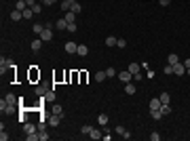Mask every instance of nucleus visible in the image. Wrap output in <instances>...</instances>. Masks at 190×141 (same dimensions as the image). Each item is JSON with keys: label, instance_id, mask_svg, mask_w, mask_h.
Instances as JSON below:
<instances>
[{"label": "nucleus", "instance_id": "nucleus-1", "mask_svg": "<svg viewBox=\"0 0 190 141\" xmlns=\"http://www.w3.org/2000/svg\"><path fill=\"white\" fill-rule=\"evenodd\" d=\"M15 105H17V103H8L6 99H2V101H0V110H2V114H13V112L17 110Z\"/></svg>", "mask_w": 190, "mask_h": 141}, {"label": "nucleus", "instance_id": "nucleus-2", "mask_svg": "<svg viewBox=\"0 0 190 141\" xmlns=\"http://www.w3.org/2000/svg\"><path fill=\"white\" fill-rule=\"evenodd\" d=\"M11 67H15L13 59H4V57H2V59H0V74L4 76V72H6V70H11Z\"/></svg>", "mask_w": 190, "mask_h": 141}, {"label": "nucleus", "instance_id": "nucleus-3", "mask_svg": "<svg viewBox=\"0 0 190 141\" xmlns=\"http://www.w3.org/2000/svg\"><path fill=\"white\" fill-rule=\"evenodd\" d=\"M118 78H120V82H125V84H127V82H131V80H133V74H131L129 70H123V72H118Z\"/></svg>", "mask_w": 190, "mask_h": 141}, {"label": "nucleus", "instance_id": "nucleus-4", "mask_svg": "<svg viewBox=\"0 0 190 141\" xmlns=\"http://www.w3.org/2000/svg\"><path fill=\"white\" fill-rule=\"evenodd\" d=\"M173 74H175V76H184V74H186V65H184L182 61H178V63L173 65Z\"/></svg>", "mask_w": 190, "mask_h": 141}, {"label": "nucleus", "instance_id": "nucleus-5", "mask_svg": "<svg viewBox=\"0 0 190 141\" xmlns=\"http://www.w3.org/2000/svg\"><path fill=\"white\" fill-rule=\"evenodd\" d=\"M61 118H63V116H57V114H51V116H49V126H59V122H61Z\"/></svg>", "mask_w": 190, "mask_h": 141}, {"label": "nucleus", "instance_id": "nucleus-6", "mask_svg": "<svg viewBox=\"0 0 190 141\" xmlns=\"http://www.w3.org/2000/svg\"><path fill=\"white\" fill-rule=\"evenodd\" d=\"M38 131V126H34L32 122H23V133L25 135H32V133H36Z\"/></svg>", "mask_w": 190, "mask_h": 141}, {"label": "nucleus", "instance_id": "nucleus-7", "mask_svg": "<svg viewBox=\"0 0 190 141\" xmlns=\"http://www.w3.org/2000/svg\"><path fill=\"white\" fill-rule=\"evenodd\" d=\"M40 40H45V42L53 40V28H45V32L40 34Z\"/></svg>", "mask_w": 190, "mask_h": 141}, {"label": "nucleus", "instance_id": "nucleus-8", "mask_svg": "<svg viewBox=\"0 0 190 141\" xmlns=\"http://www.w3.org/2000/svg\"><path fill=\"white\" fill-rule=\"evenodd\" d=\"M74 2H76V0H61V11H63V13H68V11L72 8V4H74Z\"/></svg>", "mask_w": 190, "mask_h": 141}, {"label": "nucleus", "instance_id": "nucleus-9", "mask_svg": "<svg viewBox=\"0 0 190 141\" xmlns=\"http://www.w3.org/2000/svg\"><path fill=\"white\" fill-rule=\"evenodd\" d=\"M76 51H78V44H76V42H66V53L72 55V53H76Z\"/></svg>", "mask_w": 190, "mask_h": 141}, {"label": "nucleus", "instance_id": "nucleus-10", "mask_svg": "<svg viewBox=\"0 0 190 141\" xmlns=\"http://www.w3.org/2000/svg\"><path fill=\"white\" fill-rule=\"evenodd\" d=\"M15 8H17V11H21V13H23V11H25V8H30V6H28V0H17V4H15Z\"/></svg>", "mask_w": 190, "mask_h": 141}, {"label": "nucleus", "instance_id": "nucleus-11", "mask_svg": "<svg viewBox=\"0 0 190 141\" xmlns=\"http://www.w3.org/2000/svg\"><path fill=\"white\" fill-rule=\"evenodd\" d=\"M51 114H57V116H63V107H61L59 103H53V107H51Z\"/></svg>", "mask_w": 190, "mask_h": 141}, {"label": "nucleus", "instance_id": "nucleus-12", "mask_svg": "<svg viewBox=\"0 0 190 141\" xmlns=\"http://www.w3.org/2000/svg\"><path fill=\"white\" fill-rule=\"evenodd\" d=\"M11 19H13V21H21V19H23V13H21V11H17V8H15V11H13V13H11Z\"/></svg>", "mask_w": 190, "mask_h": 141}, {"label": "nucleus", "instance_id": "nucleus-13", "mask_svg": "<svg viewBox=\"0 0 190 141\" xmlns=\"http://www.w3.org/2000/svg\"><path fill=\"white\" fill-rule=\"evenodd\" d=\"M55 28H57V30H66V28H68V21L61 17V19H57V21H55Z\"/></svg>", "mask_w": 190, "mask_h": 141}, {"label": "nucleus", "instance_id": "nucleus-14", "mask_svg": "<svg viewBox=\"0 0 190 141\" xmlns=\"http://www.w3.org/2000/svg\"><path fill=\"white\" fill-rule=\"evenodd\" d=\"M161 105H163V103H161V99H156V97H154V99H150V110H161Z\"/></svg>", "mask_w": 190, "mask_h": 141}, {"label": "nucleus", "instance_id": "nucleus-15", "mask_svg": "<svg viewBox=\"0 0 190 141\" xmlns=\"http://www.w3.org/2000/svg\"><path fill=\"white\" fill-rule=\"evenodd\" d=\"M150 118H152V120H161V118H163V112H161V110H150Z\"/></svg>", "mask_w": 190, "mask_h": 141}, {"label": "nucleus", "instance_id": "nucleus-16", "mask_svg": "<svg viewBox=\"0 0 190 141\" xmlns=\"http://www.w3.org/2000/svg\"><path fill=\"white\" fill-rule=\"evenodd\" d=\"M135 91H137V89H135V84H131V82H127V84H125V93H127V95H135Z\"/></svg>", "mask_w": 190, "mask_h": 141}, {"label": "nucleus", "instance_id": "nucleus-17", "mask_svg": "<svg viewBox=\"0 0 190 141\" xmlns=\"http://www.w3.org/2000/svg\"><path fill=\"white\" fill-rule=\"evenodd\" d=\"M42 42H45V40H40V38H38V40H32V44H30V47H32V51H40V48H42Z\"/></svg>", "mask_w": 190, "mask_h": 141}, {"label": "nucleus", "instance_id": "nucleus-18", "mask_svg": "<svg viewBox=\"0 0 190 141\" xmlns=\"http://www.w3.org/2000/svg\"><path fill=\"white\" fill-rule=\"evenodd\" d=\"M89 137H91V139H101V137H103V131H99V129H93Z\"/></svg>", "mask_w": 190, "mask_h": 141}, {"label": "nucleus", "instance_id": "nucleus-19", "mask_svg": "<svg viewBox=\"0 0 190 141\" xmlns=\"http://www.w3.org/2000/svg\"><path fill=\"white\" fill-rule=\"evenodd\" d=\"M63 19H66L68 23H74V19H76V13H72V11H68V13L63 15Z\"/></svg>", "mask_w": 190, "mask_h": 141}, {"label": "nucleus", "instance_id": "nucleus-20", "mask_svg": "<svg viewBox=\"0 0 190 141\" xmlns=\"http://www.w3.org/2000/svg\"><path fill=\"white\" fill-rule=\"evenodd\" d=\"M127 70L135 76V74H140V63H129V67H127Z\"/></svg>", "mask_w": 190, "mask_h": 141}, {"label": "nucleus", "instance_id": "nucleus-21", "mask_svg": "<svg viewBox=\"0 0 190 141\" xmlns=\"http://www.w3.org/2000/svg\"><path fill=\"white\" fill-rule=\"evenodd\" d=\"M97 124H99V126H106V124H108V116H106V114H99V116H97Z\"/></svg>", "mask_w": 190, "mask_h": 141}, {"label": "nucleus", "instance_id": "nucleus-22", "mask_svg": "<svg viewBox=\"0 0 190 141\" xmlns=\"http://www.w3.org/2000/svg\"><path fill=\"white\" fill-rule=\"evenodd\" d=\"M49 91H51L49 87H36V95H38V97H45Z\"/></svg>", "mask_w": 190, "mask_h": 141}, {"label": "nucleus", "instance_id": "nucleus-23", "mask_svg": "<svg viewBox=\"0 0 190 141\" xmlns=\"http://www.w3.org/2000/svg\"><path fill=\"white\" fill-rule=\"evenodd\" d=\"M76 53H78L80 57H87V55H89V48L85 47V44H78V51H76Z\"/></svg>", "mask_w": 190, "mask_h": 141}, {"label": "nucleus", "instance_id": "nucleus-24", "mask_svg": "<svg viewBox=\"0 0 190 141\" xmlns=\"http://www.w3.org/2000/svg\"><path fill=\"white\" fill-rule=\"evenodd\" d=\"M32 30H34V34H38V36H40V34L45 32V25H42V23H34V28H32Z\"/></svg>", "mask_w": 190, "mask_h": 141}, {"label": "nucleus", "instance_id": "nucleus-25", "mask_svg": "<svg viewBox=\"0 0 190 141\" xmlns=\"http://www.w3.org/2000/svg\"><path fill=\"white\" fill-rule=\"evenodd\" d=\"M116 42H118V38H114V36L106 38V47H116Z\"/></svg>", "mask_w": 190, "mask_h": 141}, {"label": "nucleus", "instance_id": "nucleus-26", "mask_svg": "<svg viewBox=\"0 0 190 141\" xmlns=\"http://www.w3.org/2000/svg\"><path fill=\"white\" fill-rule=\"evenodd\" d=\"M167 61H169V65H175V63H178V61H180V57H178V55H175V53H171V55H169V57H167Z\"/></svg>", "mask_w": 190, "mask_h": 141}, {"label": "nucleus", "instance_id": "nucleus-27", "mask_svg": "<svg viewBox=\"0 0 190 141\" xmlns=\"http://www.w3.org/2000/svg\"><path fill=\"white\" fill-rule=\"evenodd\" d=\"M91 131H93L91 124H83V126H80V133H83V135H91Z\"/></svg>", "mask_w": 190, "mask_h": 141}, {"label": "nucleus", "instance_id": "nucleus-28", "mask_svg": "<svg viewBox=\"0 0 190 141\" xmlns=\"http://www.w3.org/2000/svg\"><path fill=\"white\" fill-rule=\"evenodd\" d=\"M106 78H108V76H106V72H97V74H95V80H97V82H103Z\"/></svg>", "mask_w": 190, "mask_h": 141}, {"label": "nucleus", "instance_id": "nucleus-29", "mask_svg": "<svg viewBox=\"0 0 190 141\" xmlns=\"http://www.w3.org/2000/svg\"><path fill=\"white\" fill-rule=\"evenodd\" d=\"M45 101H49V103H55V93H53V91H49V93L45 95Z\"/></svg>", "mask_w": 190, "mask_h": 141}, {"label": "nucleus", "instance_id": "nucleus-30", "mask_svg": "<svg viewBox=\"0 0 190 141\" xmlns=\"http://www.w3.org/2000/svg\"><path fill=\"white\" fill-rule=\"evenodd\" d=\"M4 99H6L8 103H19V99H17V97H15V95H13V93H8V95H6V97H4Z\"/></svg>", "mask_w": 190, "mask_h": 141}, {"label": "nucleus", "instance_id": "nucleus-31", "mask_svg": "<svg viewBox=\"0 0 190 141\" xmlns=\"http://www.w3.org/2000/svg\"><path fill=\"white\" fill-rule=\"evenodd\" d=\"M158 99H161V103H169V101H171L169 93H161V97H158Z\"/></svg>", "mask_w": 190, "mask_h": 141}, {"label": "nucleus", "instance_id": "nucleus-32", "mask_svg": "<svg viewBox=\"0 0 190 141\" xmlns=\"http://www.w3.org/2000/svg\"><path fill=\"white\" fill-rule=\"evenodd\" d=\"M32 11H34V15H40V11H42V6H40V2H36L34 6H30Z\"/></svg>", "mask_w": 190, "mask_h": 141}, {"label": "nucleus", "instance_id": "nucleus-33", "mask_svg": "<svg viewBox=\"0 0 190 141\" xmlns=\"http://www.w3.org/2000/svg\"><path fill=\"white\" fill-rule=\"evenodd\" d=\"M70 11H72V13H76V15H78V13H80V11H83V6H80V4H78V2H74V4H72V8H70Z\"/></svg>", "mask_w": 190, "mask_h": 141}, {"label": "nucleus", "instance_id": "nucleus-34", "mask_svg": "<svg viewBox=\"0 0 190 141\" xmlns=\"http://www.w3.org/2000/svg\"><path fill=\"white\" fill-rule=\"evenodd\" d=\"M106 76H108V78H114V76H116V70H114V67H106Z\"/></svg>", "mask_w": 190, "mask_h": 141}, {"label": "nucleus", "instance_id": "nucleus-35", "mask_svg": "<svg viewBox=\"0 0 190 141\" xmlns=\"http://www.w3.org/2000/svg\"><path fill=\"white\" fill-rule=\"evenodd\" d=\"M32 15H34L32 8H25V11H23V19H32Z\"/></svg>", "mask_w": 190, "mask_h": 141}, {"label": "nucleus", "instance_id": "nucleus-36", "mask_svg": "<svg viewBox=\"0 0 190 141\" xmlns=\"http://www.w3.org/2000/svg\"><path fill=\"white\" fill-rule=\"evenodd\" d=\"M38 137H40V141H47L49 139V133H47V131H38Z\"/></svg>", "mask_w": 190, "mask_h": 141}, {"label": "nucleus", "instance_id": "nucleus-37", "mask_svg": "<svg viewBox=\"0 0 190 141\" xmlns=\"http://www.w3.org/2000/svg\"><path fill=\"white\" fill-rule=\"evenodd\" d=\"M66 32H70V34H74V32H76V23H68V28H66Z\"/></svg>", "mask_w": 190, "mask_h": 141}, {"label": "nucleus", "instance_id": "nucleus-38", "mask_svg": "<svg viewBox=\"0 0 190 141\" xmlns=\"http://www.w3.org/2000/svg\"><path fill=\"white\" fill-rule=\"evenodd\" d=\"M25 139H28V141H38L40 137H38L36 133H32V135H25Z\"/></svg>", "mask_w": 190, "mask_h": 141}, {"label": "nucleus", "instance_id": "nucleus-39", "mask_svg": "<svg viewBox=\"0 0 190 141\" xmlns=\"http://www.w3.org/2000/svg\"><path fill=\"white\" fill-rule=\"evenodd\" d=\"M116 47L125 48V47H127V40H125V38H120V40H118V42H116Z\"/></svg>", "mask_w": 190, "mask_h": 141}, {"label": "nucleus", "instance_id": "nucleus-40", "mask_svg": "<svg viewBox=\"0 0 190 141\" xmlns=\"http://www.w3.org/2000/svg\"><path fill=\"white\" fill-rule=\"evenodd\" d=\"M161 139V135H158V133H152V135H150V141H158Z\"/></svg>", "mask_w": 190, "mask_h": 141}, {"label": "nucleus", "instance_id": "nucleus-41", "mask_svg": "<svg viewBox=\"0 0 190 141\" xmlns=\"http://www.w3.org/2000/svg\"><path fill=\"white\" fill-rule=\"evenodd\" d=\"M6 139H8V135H6L4 129H2V133H0V141H6Z\"/></svg>", "mask_w": 190, "mask_h": 141}, {"label": "nucleus", "instance_id": "nucleus-42", "mask_svg": "<svg viewBox=\"0 0 190 141\" xmlns=\"http://www.w3.org/2000/svg\"><path fill=\"white\" fill-rule=\"evenodd\" d=\"M165 74H173V65H167L165 67Z\"/></svg>", "mask_w": 190, "mask_h": 141}, {"label": "nucleus", "instance_id": "nucleus-43", "mask_svg": "<svg viewBox=\"0 0 190 141\" xmlns=\"http://www.w3.org/2000/svg\"><path fill=\"white\" fill-rule=\"evenodd\" d=\"M123 139H131V133L129 131H123Z\"/></svg>", "mask_w": 190, "mask_h": 141}, {"label": "nucleus", "instance_id": "nucleus-44", "mask_svg": "<svg viewBox=\"0 0 190 141\" xmlns=\"http://www.w3.org/2000/svg\"><path fill=\"white\" fill-rule=\"evenodd\" d=\"M158 2H161L163 6H169V2H171V0H158Z\"/></svg>", "mask_w": 190, "mask_h": 141}, {"label": "nucleus", "instance_id": "nucleus-45", "mask_svg": "<svg viewBox=\"0 0 190 141\" xmlns=\"http://www.w3.org/2000/svg\"><path fill=\"white\" fill-rule=\"evenodd\" d=\"M53 2H55V0H45V2H42V4H47V6H51V4H53Z\"/></svg>", "mask_w": 190, "mask_h": 141}, {"label": "nucleus", "instance_id": "nucleus-46", "mask_svg": "<svg viewBox=\"0 0 190 141\" xmlns=\"http://www.w3.org/2000/svg\"><path fill=\"white\" fill-rule=\"evenodd\" d=\"M184 65H186V67H190V59H186V61H184Z\"/></svg>", "mask_w": 190, "mask_h": 141}, {"label": "nucleus", "instance_id": "nucleus-47", "mask_svg": "<svg viewBox=\"0 0 190 141\" xmlns=\"http://www.w3.org/2000/svg\"><path fill=\"white\" fill-rule=\"evenodd\" d=\"M186 74H188V76H190V67H186Z\"/></svg>", "mask_w": 190, "mask_h": 141}, {"label": "nucleus", "instance_id": "nucleus-48", "mask_svg": "<svg viewBox=\"0 0 190 141\" xmlns=\"http://www.w3.org/2000/svg\"><path fill=\"white\" fill-rule=\"evenodd\" d=\"M38 2H45V0H38Z\"/></svg>", "mask_w": 190, "mask_h": 141}]
</instances>
